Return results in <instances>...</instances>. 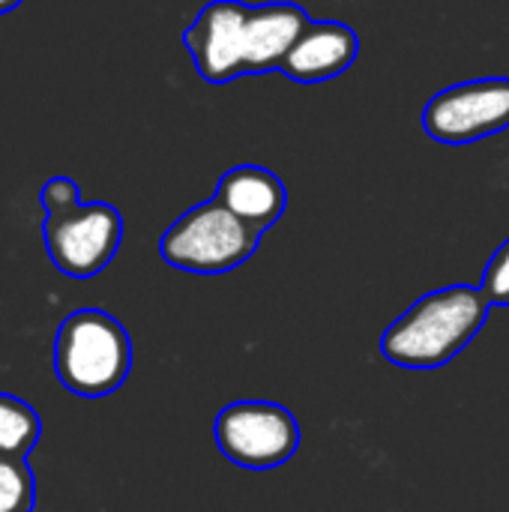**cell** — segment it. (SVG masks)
I'll return each mask as SVG.
<instances>
[{
    "mask_svg": "<svg viewBox=\"0 0 509 512\" xmlns=\"http://www.w3.org/2000/svg\"><path fill=\"white\" fill-rule=\"evenodd\" d=\"M480 288L486 291L492 306H509V240L501 243L498 252L492 255Z\"/></svg>",
    "mask_w": 509,
    "mask_h": 512,
    "instance_id": "13",
    "label": "cell"
},
{
    "mask_svg": "<svg viewBox=\"0 0 509 512\" xmlns=\"http://www.w3.org/2000/svg\"><path fill=\"white\" fill-rule=\"evenodd\" d=\"M309 24H312L309 15L294 3L249 6V18H246V72H273V69H279Z\"/></svg>",
    "mask_w": 509,
    "mask_h": 512,
    "instance_id": "10",
    "label": "cell"
},
{
    "mask_svg": "<svg viewBox=\"0 0 509 512\" xmlns=\"http://www.w3.org/2000/svg\"><path fill=\"white\" fill-rule=\"evenodd\" d=\"M219 453L246 471H273L300 450L297 417L276 402H234L213 423Z\"/></svg>",
    "mask_w": 509,
    "mask_h": 512,
    "instance_id": "4",
    "label": "cell"
},
{
    "mask_svg": "<svg viewBox=\"0 0 509 512\" xmlns=\"http://www.w3.org/2000/svg\"><path fill=\"white\" fill-rule=\"evenodd\" d=\"M132 369V342L123 324L102 309L72 312L54 336V375L81 396L102 399L123 387Z\"/></svg>",
    "mask_w": 509,
    "mask_h": 512,
    "instance_id": "2",
    "label": "cell"
},
{
    "mask_svg": "<svg viewBox=\"0 0 509 512\" xmlns=\"http://www.w3.org/2000/svg\"><path fill=\"white\" fill-rule=\"evenodd\" d=\"M261 234L240 222L225 204L216 198L186 210L159 243L165 264L195 273V276H219L243 261H249L258 249Z\"/></svg>",
    "mask_w": 509,
    "mask_h": 512,
    "instance_id": "3",
    "label": "cell"
},
{
    "mask_svg": "<svg viewBox=\"0 0 509 512\" xmlns=\"http://www.w3.org/2000/svg\"><path fill=\"white\" fill-rule=\"evenodd\" d=\"M246 18L249 6L237 0H213L189 24L183 42L204 81L225 84L246 72Z\"/></svg>",
    "mask_w": 509,
    "mask_h": 512,
    "instance_id": "7",
    "label": "cell"
},
{
    "mask_svg": "<svg viewBox=\"0 0 509 512\" xmlns=\"http://www.w3.org/2000/svg\"><path fill=\"white\" fill-rule=\"evenodd\" d=\"M489 297L474 285L423 294L381 336V354L411 372H432L459 357L489 318Z\"/></svg>",
    "mask_w": 509,
    "mask_h": 512,
    "instance_id": "1",
    "label": "cell"
},
{
    "mask_svg": "<svg viewBox=\"0 0 509 512\" xmlns=\"http://www.w3.org/2000/svg\"><path fill=\"white\" fill-rule=\"evenodd\" d=\"M357 51H360V39L348 24L312 21L279 69L288 78L303 81V84L330 81L351 69V63L357 60Z\"/></svg>",
    "mask_w": 509,
    "mask_h": 512,
    "instance_id": "8",
    "label": "cell"
},
{
    "mask_svg": "<svg viewBox=\"0 0 509 512\" xmlns=\"http://www.w3.org/2000/svg\"><path fill=\"white\" fill-rule=\"evenodd\" d=\"M213 198L219 204H225L240 222H246L258 234L273 228L279 222V216L285 213V204H288V192H285L282 180L261 165L231 168L219 180Z\"/></svg>",
    "mask_w": 509,
    "mask_h": 512,
    "instance_id": "9",
    "label": "cell"
},
{
    "mask_svg": "<svg viewBox=\"0 0 509 512\" xmlns=\"http://www.w3.org/2000/svg\"><path fill=\"white\" fill-rule=\"evenodd\" d=\"M81 198H78V183L69 180V177H51L45 186H42V207H45V216H54V213H66L72 207H78Z\"/></svg>",
    "mask_w": 509,
    "mask_h": 512,
    "instance_id": "14",
    "label": "cell"
},
{
    "mask_svg": "<svg viewBox=\"0 0 509 512\" xmlns=\"http://www.w3.org/2000/svg\"><path fill=\"white\" fill-rule=\"evenodd\" d=\"M429 138L441 144H474L509 126V78H477L435 93L423 111Z\"/></svg>",
    "mask_w": 509,
    "mask_h": 512,
    "instance_id": "6",
    "label": "cell"
},
{
    "mask_svg": "<svg viewBox=\"0 0 509 512\" xmlns=\"http://www.w3.org/2000/svg\"><path fill=\"white\" fill-rule=\"evenodd\" d=\"M36 480L24 459L0 456V512H33Z\"/></svg>",
    "mask_w": 509,
    "mask_h": 512,
    "instance_id": "12",
    "label": "cell"
},
{
    "mask_svg": "<svg viewBox=\"0 0 509 512\" xmlns=\"http://www.w3.org/2000/svg\"><path fill=\"white\" fill-rule=\"evenodd\" d=\"M42 240L63 276L93 279L114 261L123 240V219L105 201L78 204L66 213L45 216Z\"/></svg>",
    "mask_w": 509,
    "mask_h": 512,
    "instance_id": "5",
    "label": "cell"
},
{
    "mask_svg": "<svg viewBox=\"0 0 509 512\" xmlns=\"http://www.w3.org/2000/svg\"><path fill=\"white\" fill-rule=\"evenodd\" d=\"M21 0H0V15H6V12H12L15 6H18Z\"/></svg>",
    "mask_w": 509,
    "mask_h": 512,
    "instance_id": "15",
    "label": "cell"
},
{
    "mask_svg": "<svg viewBox=\"0 0 509 512\" xmlns=\"http://www.w3.org/2000/svg\"><path fill=\"white\" fill-rule=\"evenodd\" d=\"M39 435H42L39 414L27 402L0 393V456L24 459L36 447Z\"/></svg>",
    "mask_w": 509,
    "mask_h": 512,
    "instance_id": "11",
    "label": "cell"
}]
</instances>
